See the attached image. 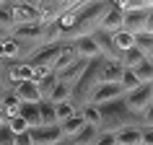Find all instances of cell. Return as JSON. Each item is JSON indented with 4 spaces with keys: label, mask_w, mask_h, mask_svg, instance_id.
Instances as JSON below:
<instances>
[{
    "label": "cell",
    "mask_w": 153,
    "mask_h": 145,
    "mask_svg": "<svg viewBox=\"0 0 153 145\" xmlns=\"http://www.w3.org/2000/svg\"><path fill=\"white\" fill-rule=\"evenodd\" d=\"M120 75H122V65L120 62H109V60H104L101 62V83H117L120 86Z\"/></svg>",
    "instance_id": "17"
},
{
    "label": "cell",
    "mask_w": 153,
    "mask_h": 145,
    "mask_svg": "<svg viewBox=\"0 0 153 145\" xmlns=\"http://www.w3.org/2000/svg\"><path fill=\"white\" fill-rule=\"evenodd\" d=\"M0 65H3V62H0Z\"/></svg>",
    "instance_id": "45"
},
{
    "label": "cell",
    "mask_w": 153,
    "mask_h": 145,
    "mask_svg": "<svg viewBox=\"0 0 153 145\" xmlns=\"http://www.w3.org/2000/svg\"><path fill=\"white\" fill-rule=\"evenodd\" d=\"M16 29V21H13V5L0 0V39H10V34Z\"/></svg>",
    "instance_id": "13"
},
{
    "label": "cell",
    "mask_w": 153,
    "mask_h": 145,
    "mask_svg": "<svg viewBox=\"0 0 153 145\" xmlns=\"http://www.w3.org/2000/svg\"><path fill=\"white\" fill-rule=\"evenodd\" d=\"M143 60H145V55L140 49H135V47L127 49V52H122V67H130V70H132V67H137Z\"/></svg>",
    "instance_id": "25"
},
{
    "label": "cell",
    "mask_w": 153,
    "mask_h": 145,
    "mask_svg": "<svg viewBox=\"0 0 153 145\" xmlns=\"http://www.w3.org/2000/svg\"><path fill=\"white\" fill-rule=\"evenodd\" d=\"M13 93H16V98L21 101V104H39V101H42L39 88H36V83H34V81L18 83L16 88H13Z\"/></svg>",
    "instance_id": "12"
},
{
    "label": "cell",
    "mask_w": 153,
    "mask_h": 145,
    "mask_svg": "<svg viewBox=\"0 0 153 145\" xmlns=\"http://www.w3.org/2000/svg\"><path fill=\"white\" fill-rule=\"evenodd\" d=\"M91 39L96 41V47H99V52H101V57H104V60H109V62H120V65H122V52L117 49L114 36H112L109 31L96 29V31L91 34Z\"/></svg>",
    "instance_id": "5"
},
{
    "label": "cell",
    "mask_w": 153,
    "mask_h": 145,
    "mask_svg": "<svg viewBox=\"0 0 153 145\" xmlns=\"http://www.w3.org/2000/svg\"><path fill=\"white\" fill-rule=\"evenodd\" d=\"M145 60H148V62H153V52H151V55H148V57H145Z\"/></svg>",
    "instance_id": "42"
},
{
    "label": "cell",
    "mask_w": 153,
    "mask_h": 145,
    "mask_svg": "<svg viewBox=\"0 0 153 145\" xmlns=\"http://www.w3.org/2000/svg\"><path fill=\"white\" fill-rule=\"evenodd\" d=\"M73 47H75V52H78V57H81V60H86V62H91V60H99V57H101V52H99V47H96V41L91 39V36L75 39V41H73Z\"/></svg>",
    "instance_id": "14"
},
{
    "label": "cell",
    "mask_w": 153,
    "mask_h": 145,
    "mask_svg": "<svg viewBox=\"0 0 153 145\" xmlns=\"http://www.w3.org/2000/svg\"><path fill=\"white\" fill-rule=\"evenodd\" d=\"M96 145H117V140H114V132H99Z\"/></svg>",
    "instance_id": "37"
},
{
    "label": "cell",
    "mask_w": 153,
    "mask_h": 145,
    "mask_svg": "<svg viewBox=\"0 0 153 145\" xmlns=\"http://www.w3.org/2000/svg\"><path fill=\"white\" fill-rule=\"evenodd\" d=\"M68 44H73V41H55V44H42V47H36L31 52V55L26 57L24 62L26 65H31V67H55L57 62V57L62 55V49L68 47Z\"/></svg>",
    "instance_id": "3"
},
{
    "label": "cell",
    "mask_w": 153,
    "mask_h": 145,
    "mask_svg": "<svg viewBox=\"0 0 153 145\" xmlns=\"http://www.w3.org/2000/svg\"><path fill=\"white\" fill-rule=\"evenodd\" d=\"M125 96V91L117 86V83H101L94 96H91V106H101V104H109V101H117V98Z\"/></svg>",
    "instance_id": "8"
},
{
    "label": "cell",
    "mask_w": 153,
    "mask_h": 145,
    "mask_svg": "<svg viewBox=\"0 0 153 145\" xmlns=\"http://www.w3.org/2000/svg\"><path fill=\"white\" fill-rule=\"evenodd\" d=\"M86 65H88L86 60H78V62H73L70 67L55 72V75H57V81H60V83H65V86H70V88H73V86L78 83V78H81V72L86 70Z\"/></svg>",
    "instance_id": "15"
},
{
    "label": "cell",
    "mask_w": 153,
    "mask_h": 145,
    "mask_svg": "<svg viewBox=\"0 0 153 145\" xmlns=\"http://www.w3.org/2000/svg\"><path fill=\"white\" fill-rule=\"evenodd\" d=\"M8 127L13 135H21V132H29V124H26L21 117H13V119H8Z\"/></svg>",
    "instance_id": "33"
},
{
    "label": "cell",
    "mask_w": 153,
    "mask_h": 145,
    "mask_svg": "<svg viewBox=\"0 0 153 145\" xmlns=\"http://www.w3.org/2000/svg\"><path fill=\"white\" fill-rule=\"evenodd\" d=\"M137 86H143V83L137 81V75L130 67H122V75H120V88L125 91V93H130V91H135Z\"/></svg>",
    "instance_id": "22"
},
{
    "label": "cell",
    "mask_w": 153,
    "mask_h": 145,
    "mask_svg": "<svg viewBox=\"0 0 153 145\" xmlns=\"http://www.w3.org/2000/svg\"><path fill=\"white\" fill-rule=\"evenodd\" d=\"M151 91H153V83H151Z\"/></svg>",
    "instance_id": "44"
},
{
    "label": "cell",
    "mask_w": 153,
    "mask_h": 145,
    "mask_svg": "<svg viewBox=\"0 0 153 145\" xmlns=\"http://www.w3.org/2000/svg\"><path fill=\"white\" fill-rule=\"evenodd\" d=\"M0 106H3V112H5V117H8V119L18 117V112H21V101L16 98V93H13V91L3 98V104H0Z\"/></svg>",
    "instance_id": "24"
},
{
    "label": "cell",
    "mask_w": 153,
    "mask_h": 145,
    "mask_svg": "<svg viewBox=\"0 0 153 145\" xmlns=\"http://www.w3.org/2000/svg\"><path fill=\"white\" fill-rule=\"evenodd\" d=\"M81 57H78V52H75V47L73 44H68V47L62 49V55L57 57V62H55V67H52V72H60V70H65V67H70L73 62H78Z\"/></svg>",
    "instance_id": "20"
},
{
    "label": "cell",
    "mask_w": 153,
    "mask_h": 145,
    "mask_svg": "<svg viewBox=\"0 0 153 145\" xmlns=\"http://www.w3.org/2000/svg\"><path fill=\"white\" fill-rule=\"evenodd\" d=\"M132 72L137 75L140 83H153V62H148V60H143L137 67H132Z\"/></svg>",
    "instance_id": "28"
},
{
    "label": "cell",
    "mask_w": 153,
    "mask_h": 145,
    "mask_svg": "<svg viewBox=\"0 0 153 145\" xmlns=\"http://www.w3.org/2000/svg\"><path fill=\"white\" fill-rule=\"evenodd\" d=\"M16 26H42V16L34 3H10Z\"/></svg>",
    "instance_id": "6"
},
{
    "label": "cell",
    "mask_w": 153,
    "mask_h": 145,
    "mask_svg": "<svg viewBox=\"0 0 153 145\" xmlns=\"http://www.w3.org/2000/svg\"><path fill=\"white\" fill-rule=\"evenodd\" d=\"M0 124H8V117H5V112H3V106H0Z\"/></svg>",
    "instance_id": "41"
},
{
    "label": "cell",
    "mask_w": 153,
    "mask_h": 145,
    "mask_svg": "<svg viewBox=\"0 0 153 145\" xmlns=\"http://www.w3.org/2000/svg\"><path fill=\"white\" fill-rule=\"evenodd\" d=\"M29 135H31L34 145H57L65 140L62 129L57 124H52V127H34V129H29Z\"/></svg>",
    "instance_id": "7"
},
{
    "label": "cell",
    "mask_w": 153,
    "mask_h": 145,
    "mask_svg": "<svg viewBox=\"0 0 153 145\" xmlns=\"http://www.w3.org/2000/svg\"><path fill=\"white\" fill-rule=\"evenodd\" d=\"M117 145H140V127H125L120 132H114Z\"/></svg>",
    "instance_id": "21"
},
{
    "label": "cell",
    "mask_w": 153,
    "mask_h": 145,
    "mask_svg": "<svg viewBox=\"0 0 153 145\" xmlns=\"http://www.w3.org/2000/svg\"><path fill=\"white\" fill-rule=\"evenodd\" d=\"M34 5H36V10H39V16H42V26L57 21V18L62 16V10H65V3H55V0H49V3L39 0V3H34Z\"/></svg>",
    "instance_id": "11"
},
{
    "label": "cell",
    "mask_w": 153,
    "mask_h": 145,
    "mask_svg": "<svg viewBox=\"0 0 153 145\" xmlns=\"http://www.w3.org/2000/svg\"><path fill=\"white\" fill-rule=\"evenodd\" d=\"M145 34H153V3H151V8L145 10Z\"/></svg>",
    "instance_id": "39"
},
{
    "label": "cell",
    "mask_w": 153,
    "mask_h": 145,
    "mask_svg": "<svg viewBox=\"0 0 153 145\" xmlns=\"http://www.w3.org/2000/svg\"><path fill=\"white\" fill-rule=\"evenodd\" d=\"M122 13L114 3H109L106 5V13L101 16V24H99V29L101 31H109V34H117V31H122Z\"/></svg>",
    "instance_id": "9"
},
{
    "label": "cell",
    "mask_w": 153,
    "mask_h": 145,
    "mask_svg": "<svg viewBox=\"0 0 153 145\" xmlns=\"http://www.w3.org/2000/svg\"><path fill=\"white\" fill-rule=\"evenodd\" d=\"M73 114H78V109L70 104V101H62V104H55V117H57V124L65 119H70Z\"/></svg>",
    "instance_id": "30"
},
{
    "label": "cell",
    "mask_w": 153,
    "mask_h": 145,
    "mask_svg": "<svg viewBox=\"0 0 153 145\" xmlns=\"http://www.w3.org/2000/svg\"><path fill=\"white\" fill-rule=\"evenodd\" d=\"M81 117H83V122L86 124H91V127H99L101 124V117H99V106H83L81 109Z\"/></svg>",
    "instance_id": "31"
},
{
    "label": "cell",
    "mask_w": 153,
    "mask_h": 145,
    "mask_svg": "<svg viewBox=\"0 0 153 145\" xmlns=\"http://www.w3.org/2000/svg\"><path fill=\"white\" fill-rule=\"evenodd\" d=\"M143 29H145V10H130L122 16V31L137 36V34H143Z\"/></svg>",
    "instance_id": "10"
},
{
    "label": "cell",
    "mask_w": 153,
    "mask_h": 145,
    "mask_svg": "<svg viewBox=\"0 0 153 145\" xmlns=\"http://www.w3.org/2000/svg\"><path fill=\"white\" fill-rule=\"evenodd\" d=\"M16 145H34V143H31V135H29V132L16 135Z\"/></svg>",
    "instance_id": "40"
},
{
    "label": "cell",
    "mask_w": 153,
    "mask_h": 145,
    "mask_svg": "<svg viewBox=\"0 0 153 145\" xmlns=\"http://www.w3.org/2000/svg\"><path fill=\"white\" fill-rule=\"evenodd\" d=\"M0 145H16V135L10 132L8 124H0Z\"/></svg>",
    "instance_id": "34"
},
{
    "label": "cell",
    "mask_w": 153,
    "mask_h": 145,
    "mask_svg": "<svg viewBox=\"0 0 153 145\" xmlns=\"http://www.w3.org/2000/svg\"><path fill=\"white\" fill-rule=\"evenodd\" d=\"M140 122H143V127H153V104L140 114Z\"/></svg>",
    "instance_id": "38"
},
{
    "label": "cell",
    "mask_w": 153,
    "mask_h": 145,
    "mask_svg": "<svg viewBox=\"0 0 153 145\" xmlns=\"http://www.w3.org/2000/svg\"><path fill=\"white\" fill-rule=\"evenodd\" d=\"M49 104H62V101H70V86H65V83H60L57 81V86H55V91L49 93V98H47Z\"/></svg>",
    "instance_id": "27"
},
{
    "label": "cell",
    "mask_w": 153,
    "mask_h": 145,
    "mask_svg": "<svg viewBox=\"0 0 153 145\" xmlns=\"http://www.w3.org/2000/svg\"><path fill=\"white\" fill-rule=\"evenodd\" d=\"M18 117L29 124V129L34 127H42V119H39V104H21V112Z\"/></svg>",
    "instance_id": "18"
},
{
    "label": "cell",
    "mask_w": 153,
    "mask_h": 145,
    "mask_svg": "<svg viewBox=\"0 0 153 145\" xmlns=\"http://www.w3.org/2000/svg\"><path fill=\"white\" fill-rule=\"evenodd\" d=\"M57 145H70V143H68V140H62V143H57Z\"/></svg>",
    "instance_id": "43"
},
{
    "label": "cell",
    "mask_w": 153,
    "mask_h": 145,
    "mask_svg": "<svg viewBox=\"0 0 153 145\" xmlns=\"http://www.w3.org/2000/svg\"><path fill=\"white\" fill-rule=\"evenodd\" d=\"M83 124H86V122H83L81 112H78V114H73L70 119H65V122H60V124H57V127L62 129V135H65V140H70L73 135H78V132H81V129H83Z\"/></svg>",
    "instance_id": "19"
},
{
    "label": "cell",
    "mask_w": 153,
    "mask_h": 145,
    "mask_svg": "<svg viewBox=\"0 0 153 145\" xmlns=\"http://www.w3.org/2000/svg\"><path fill=\"white\" fill-rule=\"evenodd\" d=\"M101 62H104V57H99V60H91L88 65H86V70L81 72V78H78V83L70 88V104L81 112L83 106L91 104V96H94V91L101 86Z\"/></svg>",
    "instance_id": "2"
},
{
    "label": "cell",
    "mask_w": 153,
    "mask_h": 145,
    "mask_svg": "<svg viewBox=\"0 0 153 145\" xmlns=\"http://www.w3.org/2000/svg\"><path fill=\"white\" fill-rule=\"evenodd\" d=\"M112 36H114V44H117L120 52H127V49L135 47V36L127 34V31H117V34H112Z\"/></svg>",
    "instance_id": "29"
},
{
    "label": "cell",
    "mask_w": 153,
    "mask_h": 145,
    "mask_svg": "<svg viewBox=\"0 0 153 145\" xmlns=\"http://www.w3.org/2000/svg\"><path fill=\"white\" fill-rule=\"evenodd\" d=\"M99 140V127H91V124H83V129L78 135H73L68 143L70 145H96Z\"/></svg>",
    "instance_id": "16"
},
{
    "label": "cell",
    "mask_w": 153,
    "mask_h": 145,
    "mask_svg": "<svg viewBox=\"0 0 153 145\" xmlns=\"http://www.w3.org/2000/svg\"><path fill=\"white\" fill-rule=\"evenodd\" d=\"M122 101H125V106H127L132 114H140L148 109V106L153 104V91H151V83H143V86H137L135 91H130V93H125L122 96Z\"/></svg>",
    "instance_id": "4"
},
{
    "label": "cell",
    "mask_w": 153,
    "mask_h": 145,
    "mask_svg": "<svg viewBox=\"0 0 153 145\" xmlns=\"http://www.w3.org/2000/svg\"><path fill=\"white\" fill-rule=\"evenodd\" d=\"M99 117H101L99 132H120L125 127H143L140 117L130 112L122 98L109 101V104H101L99 106Z\"/></svg>",
    "instance_id": "1"
},
{
    "label": "cell",
    "mask_w": 153,
    "mask_h": 145,
    "mask_svg": "<svg viewBox=\"0 0 153 145\" xmlns=\"http://www.w3.org/2000/svg\"><path fill=\"white\" fill-rule=\"evenodd\" d=\"M10 83H8V75H5V70H3V65H0V104H3V98L10 93Z\"/></svg>",
    "instance_id": "35"
},
{
    "label": "cell",
    "mask_w": 153,
    "mask_h": 145,
    "mask_svg": "<svg viewBox=\"0 0 153 145\" xmlns=\"http://www.w3.org/2000/svg\"><path fill=\"white\" fill-rule=\"evenodd\" d=\"M55 86H57V75H55V72H49L47 78H42V81L36 83V88H39V96H42V101H47V98H49V93L55 91Z\"/></svg>",
    "instance_id": "26"
},
{
    "label": "cell",
    "mask_w": 153,
    "mask_h": 145,
    "mask_svg": "<svg viewBox=\"0 0 153 145\" xmlns=\"http://www.w3.org/2000/svg\"><path fill=\"white\" fill-rule=\"evenodd\" d=\"M140 145H153V127H140Z\"/></svg>",
    "instance_id": "36"
},
{
    "label": "cell",
    "mask_w": 153,
    "mask_h": 145,
    "mask_svg": "<svg viewBox=\"0 0 153 145\" xmlns=\"http://www.w3.org/2000/svg\"><path fill=\"white\" fill-rule=\"evenodd\" d=\"M39 119H42V127H52V124H57L55 104H49V101H39Z\"/></svg>",
    "instance_id": "23"
},
{
    "label": "cell",
    "mask_w": 153,
    "mask_h": 145,
    "mask_svg": "<svg viewBox=\"0 0 153 145\" xmlns=\"http://www.w3.org/2000/svg\"><path fill=\"white\" fill-rule=\"evenodd\" d=\"M135 49H140V52L148 57L153 52V34H145V31L137 34V36H135Z\"/></svg>",
    "instance_id": "32"
}]
</instances>
